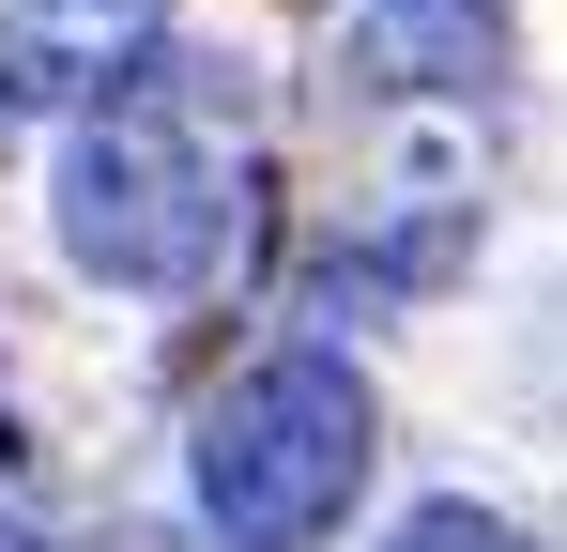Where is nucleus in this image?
<instances>
[{
	"label": "nucleus",
	"mask_w": 567,
	"mask_h": 552,
	"mask_svg": "<svg viewBox=\"0 0 567 552\" xmlns=\"http://www.w3.org/2000/svg\"><path fill=\"white\" fill-rule=\"evenodd\" d=\"M62 262L107 276V292H199V276L230 262V154L199 139V92L185 62H154V78L93 108L78 139H62Z\"/></svg>",
	"instance_id": "f03ea898"
},
{
	"label": "nucleus",
	"mask_w": 567,
	"mask_h": 552,
	"mask_svg": "<svg viewBox=\"0 0 567 552\" xmlns=\"http://www.w3.org/2000/svg\"><path fill=\"white\" fill-rule=\"evenodd\" d=\"M169 47H154V0H0V108L16 123H47V108H123V92L154 78Z\"/></svg>",
	"instance_id": "7ed1b4c3"
},
{
	"label": "nucleus",
	"mask_w": 567,
	"mask_h": 552,
	"mask_svg": "<svg viewBox=\"0 0 567 552\" xmlns=\"http://www.w3.org/2000/svg\"><path fill=\"white\" fill-rule=\"evenodd\" d=\"M383 460V415H369V368L322 354V338H277L261 368H230L215 399H199V522L230 552H322L353 522V491H369Z\"/></svg>",
	"instance_id": "f257e3e1"
},
{
	"label": "nucleus",
	"mask_w": 567,
	"mask_h": 552,
	"mask_svg": "<svg viewBox=\"0 0 567 552\" xmlns=\"http://www.w3.org/2000/svg\"><path fill=\"white\" fill-rule=\"evenodd\" d=\"M383 552H537V538H522L506 507H475V491H430V507H414Z\"/></svg>",
	"instance_id": "20e7f679"
},
{
	"label": "nucleus",
	"mask_w": 567,
	"mask_h": 552,
	"mask_svg": "<svg viewBox=\"0 0 567 552\" xmlns=\"http://www.w3.org/2000/svg\"><path fill=\"white\" fill-rule=\"evenodd\" d=\"M0 552H31V522H16V507H0Z\"/></svg>",
	"instance_id": "39448f33"
}]
</instances>
